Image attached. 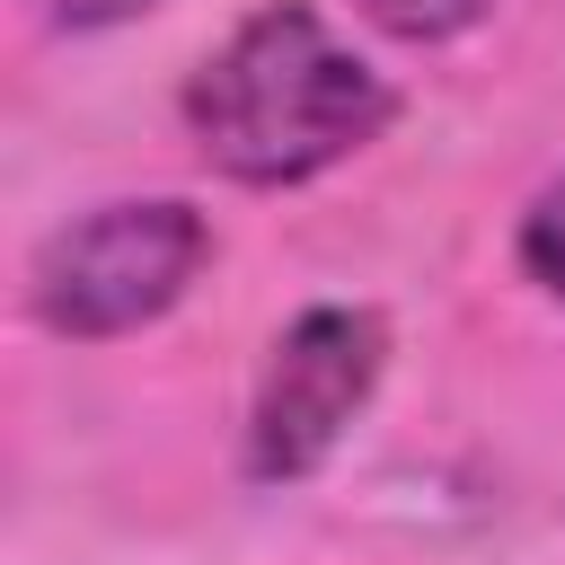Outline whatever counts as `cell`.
Wrapping results in <instances>:
<instances>
[{
	"label": "cell",
	"mask_w": 565,
	"mask_h": 565,
	"mask_svg": "<svg viewBox=\"0 0 565 565\" xmlns=\"http://www.w3.org/2000/svg\"><path fill=\"white\" fill-rule=\"evenodd\" d=\"M203 150L247 177V185H300L318 168H335L344 150H362L388 124V88L362 53H344L327 35L318 9L274 0L256 9L194 79L185 97Z\"/></svg>",
	"instance_id": "cell-1"
},
{
	"label": "cell",
	"mask_w": 565,
	"mask_h": 565,
	"mask_svg": "<svg viewBox=\"0 0 565 565\" xmlns=\"http://www.w3.org/2000/svg\"><path fill=\"white\" fill-rule=\"evenodd\" d=\"M212 238L185 203H106L35 256V309L62 335H132L185 300Z\"/></svg>",
	"instance_id": "cell-2"
},
{
	"label": "cell",
	"mask_w": 565,
	"mask_h": 565,
	"mask_svg": "<svg viewBox=\"0 0 565 565\" xmlns=\"http://www.w3.org/2000/svg\"><path fill=\"white\" fill-rule=\"evenodd\" d=\"M371 380H380V318L371 309H309L274 344L256 433H247V468L256 477H309L344 441V424L362 415Z\"/></svg>",
	"instance_id": "cell-3"
},
{
	"label": "cell",
	"mask_w": 565,
	"mask_h": 565,
	"mask_svg": "<svg viewBox=\"0 0 565 565\" xmlns=\"http://www.w3.org/2000/svg\"><path fill=\"white\" fill-rule=\"evenodd\" d=\"M388 35H406V44H441V35H459V26H477L494 0H362Z\"/></svg>",
	"instance_id": "cell-4"
},
{
	"label": "cell",
	"mask_w": 565,
	"mask_h": 565,
	"mask_svg": "<svg viewBox=\"0 0 565 565\" xmlns=\"http://www.w3.org/2000/svg\"><path fill=\"white\" fill-rule=\"evenodd\" d=\"M521 265H530L547 291H565V185H547V194L530 203V221H521Z\"/></svg>",
	"instance_id": "cell-5"
},
{
	"label": "cell",
	"mask_w": 565,
	"mask_h": 565,
	"mask_svg": "<svg viewBox=\"0 0 565 565\" xmlns=\"http://www.w3.org/2000/svg\"><path fill=\"white\" fill-rule=\"evenodd\" d=\"M150 0H53L62 26H115V18H141Z\"/></svg>",
	"instance_id": "cell-6"
}]
</instances>
